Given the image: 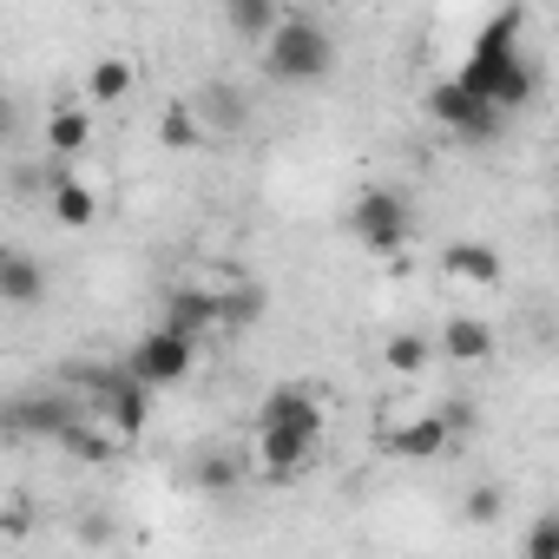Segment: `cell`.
<instances>
[{
  "mask_svg": "<svg viewBox=\"0 0 559 559\" xmlns=\"http://www.w3.org/2000/svg\"><path fill=\"white\" fill-rule=\"evenodd\" d=\"M454 80L474 86L480 99H493L500 112H513V106L533 99V60L520 53V8H500V14L474 34V47H467V60H461Z\"/></svg>",
  "mask_w": 559,
  "mask_h": 559,
  "instance_id": "1",
  "label": "cell"
},
{
  "mask_svg": "<svg viewBox=\"0 0 559 559\" xmlns=\"http://www.w3.org/2000/svg\"><path fill=\"white\" fill-rule=\"evenodd\" d=\"M336 67V40L317 21H276V34H263V73L284 86H317Z\"/></svg>",
  "mask_w": 559,
  "mask_h": 559,
  "instance_id": "2",
  "label": "cell"
},
{
  "mask_svg": "<svg viewBox=\"0 0 559 559\" xmlns=\"http://www.w3.org/2000/svg\"><path fill=\"white\" fill-rule=\"evenodd\" d=\"M317 454H323V415L257 421V474L263 480H297L317 467Z\"/></svg>",
  "mask_w": 559,
  "mask_h": 559,
  "instance_id": "3",
  "label": "cell"
},
{
  "mask_svg": "<svg viewBox=\"0 0 559 559\" xmlns=\"http://www.w3.org/2000/svg\"><path fill=\"white\" fill-rule=\"evenodd\" d=\"M152 395H158V389L139 382L132 362H126V369H106V376L86 382V408H93L99 421H112L119 441H139V435H145V421H152Z\"/></svg>",
  "mask_w": 559,
  "mask_h": 559,
  "instance_id": "4",
  "label": "cell"
},
{
  "mask_svg": "<svg viewBox=\"0 0 559 559\" xmlns=\"http://www.w3.org/2000/svg\"><path fill=\"white\" fill-rule=\"evenodd\" d=\"M408 230H415V211H408V198H402V191L369 185V191L356 198V237H362V250H369V257H402Z\"/></svg>",
  "mask_w": 559,
  "mask_h": 559,
  "instance_id": "5",
  "label": "cell"
},
{
  "mask_svg": "<svg viewBox=\"0 0 559 559\" xmlns=\"http://www.w3.org/2000/svg\"><path fill=\"white\" fill-rule=\"evenodd\" d=\"M132 376L139 382H152V389H171V382H185L191 376V362H198V336H185L178 323H158V330H145L139 343H132Z\"/></svg>",
  "mask_w": 559,
  "mask_h": 559,
  "instance_id": "6",
  "label": "cell"
},
{
  "mask_svg": "<svg viewBox=\"0 0 559 559\" xmlns=\"http://www.w3.org/2000/svg\"><path fill=\"white\" fill-rule=\"evenodd\" d=\"M428 112H435V126L454 132V139H493V132H500V106L480 99V93L461 86V80H441V86L428 93Z\"/></svg>",
  "mask_w": 559,
  "mask_h": 559,
  "instance_id": "7",
  "label": "cell"
},
{
  "mask_svg": "<svg viewBox=\"0 0 559 559\" xmlns=\"http://www.w3.org/2000/svg\"><path fill=\"white\" fill-rule=\"evenodd\" d=\"M441 270H448V284H461V290H493L500 284V250L480 243V237H461V243L441 250Z\"/></svg>",
  "mask_w": 559,
  "mask_h": 559,
  "instance_id": "8",
  "label": "cell"
},
{
  "mask_svg": "<svg viewBox=\"0 0 559 559\" xmlns=\"http://www.w3.org/2000/svg\"><path fill=\"white\" fill-rule=\"evenodd\" d=\"M0 297H8L14 310H34L47 297V270L27 250H8V257H0Z\"/></svg>",
  "mask_w": 559,
  "mask_h": 559,
  "instance_id": "9",
  "label": "cell"
},
{
  "mask_svg": "<svg viewBox=\"0 0 559 559\" xmlns=\"http://www.w3.org/2000/svg\"><path fill=\"white\" fill-rule=\"evenodd\" d=\"M198 112H204L211 139H230V132H243V119H250V106H243V93H237L230 80H204V93H198Z\"/></svg>",
  "mask_w": 559,
  "mask_h": 559,
  "instance_id": "10",
  "label": "cell"
},
{
  "mask_svg": "<svg viewBox=\"0 0 559 559\" xmlns=\"http://www.w3.org/2000/svg\"><path fill=\"white\" fill-rule=\"evenodd\" d=\"M80 415H86V402H67V395H53V402H14V428L21 435H47V441H60Z\"/></svg>",
  "mask_w": 559,
  "mask_h": 559,
  "instance_id": "11",
  "label": "cell"
},
{
  "mask_svg": "<svg viewBox=\"0 0 559 559\" xmlns=\"http://www.w3.org/2000/svg\"><path fill=\"white\" fill-rule=\"evenodd\" d=\"M47 204H53V224H67V230H86V224L99 217V198H93V185H80V178H67V171H53V185H47Z\"/></svg>",
  "mask_w": 559,
  "mask_h": 559,
  "instance_id": "12",
  "label": "cell"
},
{
  "mask_svg": "<svg viewBox=\"0 0 559 559\" xmlns=\"http://www.w3.org/2000/svg\"><path fill=\"white\" fill-rule=\"evenodd\" d=\"M165 323H178L185 336H211V330H224V297L217 290H171Z\"/></svg>",
  "mask_w": 559,
  "mask_h": 559,
  "instance_id": "13",
  "label": "cell"
},
{
  "mask_svg": "<svg viewBox=\"0 0 559 559\" xmlns=\"http://www.w3.org/2000/svg\"><path fill=\"white\" fill-rule=\"evenodd\" d=\"M435 349H441L448 362H487V356H493V330H487L480 317H448Z\"/></svg>",
  "mask_w": 559,
  "mask_h": 559,
  "instance_id": "14",
  "label": "cell"
},
{
  "mask_svg": "<svg viewBox=\"0 0 559 559\" xmlns=\"http://www.w3.org/2000/svg\"><path fill=\"white\" fill-rule=\"evenodd\" d=\"M448 435H454V428H448V415H415L408 428H395V435H389V448H395L402 461H435V454L448 448Z\"/></svg>",
  "mask_w": 559,
  "mask_h": 559,
  "instance_id": "15",
  "label": "cell"
},
{
  "mask_svg": "<svg viewBox=\"0 0 559 559\" xmlns=\"http://www.w3.org/2000/svg\"><path fill=\"white\" fill-rule=\"evenodd\" d=\"M132 86H139V73H132V60H119V53H106V60L86 67V99H93V106H119Z\"/></svg>",
  "mask_w": 559,
  "mask_h": 559,
  "instance_id": "16",
  "label": "cell"
},
{
  "mask_svg": "<svg viewBox=\"0 0 559 559\" xmlns=\"http://www.w3.org/2000/svg\"><path fill=\"white\" fill-rule=\"evenodd\" d=\"M204 139H211V126H204V112H198V106H185V99H178V106H165V112H158V145H165V152H198Z\"/></svg>",
  "mask_w": 559,
  "mask_h": 559,
  "instance_id": "17",
  "label": "cell"
},
{
  "mask_svg": "<svg viewBox=\"0 0 559 559\" xmlns=\"http://www.w3.org/2000/svg\"><path fill=\"white\" fill-rule=\"evenodd\" d=\"M93 145V112L86 106H60L53 119H47V152L53 158H80Z\"/></svg>",
  "mask_w": 559,
  "mask_h": 559,
  "instance_id": "18",
  "label": "cell"
},
{
  "mask_svg": "<svg viewBox=\"0 0 559 559\" xmlns=\"http://www.w3.org/2000/svg\"><path fill=\"white\" fill-rule=\"evenodd\" d=\"M428 356H435V343H428V336H415V330H395V336L382 343V362H389L395 376H421V369H428Z\"/></svg>",
  "mask_w": 559,
  "mask_h": 559,
  "instance_id": "19",
  "label": "cell"
},
{
  "mask_svg": "<svg viewBox=\"0 0 559 559\" xmlns=\"http://www.w3.org/2000/svg\"><path fill=\"white\" fill-rule=\"evenodd\" d=\"M276 8H284V0H224V14H230V27L237 34H276Z\"/></svg>",
  "mask_w": 559,
  "mask_h": 559,
  "instance_id": "20",
  "label": "cell"
},
{
  "mask_svg": "<svg viewBox=\"0 0 559 559\" xmlns=\"http://www.w3.org/2000/svg\"><path fill=\"white\" fill-rule=\"evenodd\" d=\"M297 415H323L310 389H276V395L263 402V415H257V421H297Z\"/></svg>",
  "mask_w": 559,
  "mask_h": 559,
  "instance_id": "21",
  "label": "cell"
},
{
  "mask_svg": "<svg viewBox=\"0 0 559 559\" xmlns=\"http://www.w3.org/2000/svg\"><path fill=\"white\" fill-rule=\"evenodd\" d=\"M191 480H198L204 493H230V487H237V461H224V454H204Z\"/></svg>",
  "mask_w": 559,
  "mask_h": 559,
  "instance_id": "22",
  "label": "cell"
},
{
  "mask_svg": "<svg viewBox=\"0 0 559 559\" xmlns=\"http://www.w3.org/2000/svg\"><path fill=\"white\" fill-rule=\"evenodd\" d=\"M467 520H480V526H493L500 520V487H467Z\"/></svg>",
  "mask_w": 559,
  "mask_h": 559,
  "instance_id": "23",
  "label": "cell"
},
{
  "mask_svg": "<svg viewBox=\"0 0 559 559\" xmlns=\"http://www.w3.org/2000/svg\"><path fill=\"white\" fill-rule=\"evenodd\" d=\"M526 559H559V513L526 533Z\"/></svg>",
  "mask_w": 559,
  "mask_h": 559,
  "instance_id": "24",
  "label": "cell"
},
{
  "mask_svg": "<svg viewBox=\"0 0 559 559\" xmlns=\"http://www.w3.org/2000/svg\"><path fill=\"white\" fill-rule=\"evenodd\" d=\"M257 310H263V290H230V297H224V330H230V323H250Z\"/></svg>",
  "mask_w": 559,
  "mask_h": 559,
  "instance_id": "25",
  "label": "cell"
},
{
  "mask_svg": "<svg viewBox=\"0 0 559 559\" xmlns=\"http://www.w3.org/2000/svg\"><path fill=\"white\" fill-rule=\"evenodd\" d=\"M441 415H448V428H454V435H467V428H474V408H461V402H454V408H441Z\"/></svg>",
  "mask_w": 559,
  "mask_h": 559,
  "instance_id": "26",
  "label": "cell"
},
{
  "mask_svg": "<svg viewBox=\"0 0 559 559\" xmlns=\"http://www.w3.org/2000/svg\"><path fill=\"white\" fill-rule=\"evenodd\" d=\"M317 8H343V0H317Z\"/></svg>",
  "mask_w": 559,
  "mask_h": 559,
  "instance_id": "27",
  "label": "cell"
}]
</instances>
